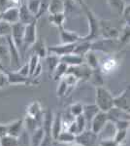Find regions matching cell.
Segmentation results:
<instances>
[{"label": "cell", "mask_w": 130, "mask_h": 146, "mask_svg": "<svg viewBox=\"0 0 130 146\" xmlns=\"http://www.w3.org/2000/svg\"><path fill=\"white\" fill-rule=\"evenodd\" d=\"M86 11V15L88 23V33L86 36L82 37L81 40H86V41L93 42L94 40H97L100 35V21L98 20L97 16L92 12L90 9L87 8L86 5L84 7Z\"/></svg>", "instance_id": "1"}, {"label": "cell", "mask_w": 130, "mask_h": 146, "mask_svg": "<svg viewBox=\"0 0 130 146\" xmlns=\"http://www.w3.org/2000/svg\"><path fill=\"white\" fill-rule=\"evenodd\" d=\"M95 105L102 112H108L111 108L114 107V96L104 86L96 87Z\"/></svg>", "instance_id": "2"}, {"label": "cell", "mask_w": 130, "mask_h": 146, "mask_svg": "<svg viewBox=\"0 0 130 146\" xmlns=\"http://www.w3.org/2000/svg\"><path fill=\"white\" fill-rule=\"evenodd\" d=\"M6 39L9 52V66L13 70H18L20 66V52L16 48L10 36H7Z\"/></svg>", "instance_id": "3"}, {"label": "cell", "mask_w": 130, "mask_h": 146, "mask_svg": "<svg viewBox=\"0 0 130 146\" xmlns=\"http://www.w3.org/2000/svg\"><path fill=\"white\" fill-rule=\"evenodd\" d=\"M75 142L82 146H97L98 136L91 129H84V131L76 135Z\"/></svg>", "instance_id": "4"}, {"label": "cell", "mask_w": 130, "mask_h": 146, "mask_svg": "<svg viewBox=\"0 0 130 146\" xmlns=\"http://www.w3.org/2000/svg\"><path fill=\"white\" fill-rule=\"evenodd\" d=\"M37 22V21H36ZM33 22L24 25L23 31V47L29 48L35 43L37 39V23Z\"/></svg>", "instance_id": "5"}, {"label": "cell", "mask_w": 130, "mask_h": 146, "mask_svg": "<svg viewBox=\"0 0 130 146\" xmlns=\"http://www.w3.org/2000/svg\"><path fill=\"white\" fill-rule=\"evenodd\" d=\"M24 25L22 23H16L12 25V30L10 37L13 40V42L15 43L16 48L20 50H22L23 47V31H24Z\"/></svg>", "instance_id": "6"}, {"label": "cell", "mask_w": 130, "mask_h": 146, "mask_svg": "<svg viewBox=\"0 0 130 146\" xmlns=\"http://www.w3.org/2000/svg\"><path fill=\"white\" fill-rule=\"evenodd\" d=\"M92 70L89 68L86 63L76 65V66H68L67 72L66 73H72L79 79V81H87L90 78Z\"/></svg>", "instance_id": "7"}, {"label": "cell", "mask_w": 130, "mask_h": 146, "mask_svg": "<svg viewBox=\"0 0 130 146\" xmlns=\"http://www.w3.org/2000/svg\"><path fill=\"white\" fill-rule=\"evenodd\" d=\"M7 76H8L9 85H33L35 83L34 79L22 76L16 70L7 71Z\"/></svg>", "instance_id": "8"}, {"label": "cell", "mask_w": 130, "mask_h": 146, "mask_svg": "<svg viewBox=\"0 0 130 146\" xmlns=\"http://www.w3.org/2000/svg\"><path fill=\"white\" fill-rule=\"evenodd\" d=\"M109 121V117L107 112H102L99 111L95 116L93 117V119L90 122V129L93 131L94 133L98 135L99 131L103 129V127L105 126V124Z\"/></svg>", "instance_id": "9"}, {"label": "cell", "mask_w": 130, "mask_h": 146, "mask_svg": "<svg viewBox=\"0 0 130 146\" xmlns=\"http://www.w3.org/2000/svg\"><path fill=\"white\" fill-rule=\"evenodd\" d=\"M75 46H76V43L74 44H59V45H54L51 47H48V53L51 54V55H54L58 58H61V56L68 55V54H71L74 52Z\"/></svg>", "instance_id": "10"}, {"label": "cell", "mask_w": 130, "mask_h": 146, "mask_svg": "<svg viewBox=\"0 0 130 146\" xmlns=\"http://www.w3.org/2000/svg\"><path fill=\"white\" fill-rule=\"evenodd\" d=\"M130 96H129V88L125 89L119 96H114V106L129 112L130 109Z\"/></svg>", "instance_id": "11"}, {"label": "cell", "mask_w": 130, "mask_h": 146, "mask_svg": "<svg viewBox=\"0 0 130 146\" xmlns=\"http://www.w3.org/2000/svg\"><path fill=\"white\" fill-rule=\"evenodd\" d=\"M100 35L104 39H117L119 35V30H117L112 25L108 23V22L100 21Z\"/></svg>", "instance_id": "12"}, {"label": "cell", "mask_w": 130, "mask_h": 146, "mask_svg": "<svg viewBox=\"0 0 130 146\" xmlns=\"http://www.w3.org/2000/svg\"><path fill=\"white\" fill-rule=\"evenodd\" d=\"M1 19L4 22H7L10 25H14L20 22V13L18 7L11 6L1 12Z\"/></svg>", "instance_id": "13"}, {"label": "cell", "mask_w": 130, "mask_h": 146, "mask_svg": "<svg viewBox=\"0 0 130 146\" xmlns=\"http://www.w3.org/2000/svg\"><path fill=\"white\" fill-rule=\"evenodd\" d=\"M43 109H42L41 103L38 100H34L28 104L26 108V116L39 121L42 125V118H43Z\"/></svg>", "instance_id": "14"}, {"label": "cell", "mask_w": 130, "mask_h": 146, "mask_svg": "<svg viewBox=\"0 0 130 146\" xmlns=\"http://www.w3.org/2000/svg\"><path fill=\"white\" fill-rule=\"evenodd\" d=\"M59 36L62 44H74L82 39V36L77 32L65 29L64 27L59 28Z\"/></svg>", "instance_id": "15"}, {"label": "cell", "mask_w": 130, "mask_h": 146, "mask_svg": "<svg viewBox=\"0 0 130 146\" xmlns=\"http://www.w3.org/2000/svg\"><path fill=\"white\" fill-rule=\"evenodd\" d=\"M115 133H117V128H115V123L113 121H111V120H109L107 123L105 124V126L103 127V129L99 131V133L97 135L98 140L114 138Z\"/></svg>", "instance_id": "16"}, {"label": "cell", "mask_w": 130, "mask_h": 146, "mask_svg": "<svg viewBox=\"0 0 130 146\" xmlns=\"http://www.w3.org/2000/svg\"><path fill=\"white\" fill-rule=\"evenodd\" d=\"M18 13H20V23H23V25H27V23L37 21L35 16L28 10L25 3H22L18 6Z\"/></svg>", "instance_id": "17"}, {"label": "cell", "mask_w": 130, "mask_h": 146, "mask_svg": "<svg viewBox=\"0 0 130 146\" xmlns=\"http://www.w3.org/2000/svg\"><path fill=\"white\" fill-rule=\"evenodd\" d=\"M108 114V117H109V120L113 122H115V121H120V120H124V121H129L130 120V115H129V112H126L124 110H121L119 108H117V107H112L110 110L107 112Z\"/></svg>", "instance_id": "18"}, {"label": "cell", "mask_w": 130, "mask_h": 146, "mask_svg": "<svg viewBox=\"0 0 130 146\" xmlns=\"http://www.w3.org/2000/svg\"><path fill=\"white\" fill-rule=\"evenodd\" d=\"M61 62H64L68 66H76V65L82 64L84 62V56H79L75 53H71L59 58Z\"/></svg>", "instance_id": "19"}, {"label": "cell", "mask_w": 130, "mask_h": 146, "mask_svg": "<svg viewBox=\"0 0 130 146\" xmlns=\"http://www.w3.org/2000/svg\"><path fill=\"white\" fill-rule=\"evenodd\" d=\"M23 127H24L23 126V119H18L10 124H7V135L15 136V137H20Z\"/></svg>", "instance_id": "20"}, {"label": "cell", "mask_w": 130, "mask_h": 146, "mask_svg": "<svg viewBox=\"0 0 130 146\" xmlns=\"http://www.w3.org/2000/svg\"><path fill=\"white\" fill-rule=\"evenodd\" d=\"M61 131H62V115L60 113H57L53 116V124H51V137L54 141H56V139H57V136Z\"/></svg>", "instance_id": "21"}, {"label": "cell", "mask_w": 130, "mask_h": 146, "mask_svg": "<svg viewBox=\"0 0 130 146\" xmlns=\"http://www.w3.org/2000/svg\"><path fill=\"white\" fill-rule=\"evenodd\" d=\"M32 49V52L34 55H36L39 58H45L49 55L48 53V47L46 46L43 40L37 39L35 43L30 47Z\"/></svg>", "instance_id": "22"}, {"label": "cell", "mask_w": 130, "mask_h": 146, "mask_svg": "<svg viewBox=\"0 0 130 146\" xmlns=\"http://www.w3.org/2000/svg\"><path fill=\"white\" fill-rule=\"evenodd\" d=\"M84 63L91 70L98 69L99 66H100V62H99L97 55L95 54L94 50H90L87 52L84 56Z\"/></svg>", "instance_id": "23"}, {"label": "cell", "mask_w": 130, "mask_h": 146, "mask_svg": "<svg viewBox=\"0 0 130 146\" xmlns=\"http://www.w3.org/2000/svg\"><path fill=\"white\" fill-rule=\"evenodd\" d=\"M90 50H92V42L86 41V40H80V41H78L76 43V46H75L73 53L77 54L79 56H84V55L87 52Z\"/></svg>", "instance_id": "24"}, {"label": "cell", "mask_w": 130, "mask_h": 146, "mask_svg": "<svg viewBox=\"0 0 130 146\" xmlns=\"http://www.w3.org/2000/svg\"><path fill=\"white\" fill-rule=\"evenodd\" d=\"M65 3L63 0H51L47 12L49 14L65 13Z\"/></svg>", "instance_id": "25"}, {"label": "cell", "mask_w": 130, "mask_h": 146, "mask_svg": "<svg viewBox=\"0 0 130 146\" xmlns=\"http://www.w3.org/2000/svg\"><path fill=\"white\" fill-rule=\"evenodd\" d=\"M100 111L98 109V107L94 104H86L84 105V111H82V115L86 120V123L87 124H90L91 120L93 119V117L95 116L97 113Z\"/></svg>", "instance_id": "26"}, {"label": "cell", "mask_w": 130, "mask_h": 146, "mask_svg": "<svg viewBox=\"0 0 130 146\" xmlns=\"http://www.w3.org/2000/svg\"><path fill=\"white\" fill-rule=\"evenodd\" d=\"M45 131L42 127H39L34 131L31 133V140H30V146H40L44 139Z\"/></svg>", "instance_id": "27"}, {"label": "cell", "mask_w": 130, "mask_h": 146, "mask_svg": "<svg viewBox=\"0 0 130 146\" xmlns=\"http://www.w3.org/2000/svg\"><path fill=\"white\" fill-rule=\"evenodd\" d=\"M49 22L57 28L63 27L65 22V13L49 14Z\"/></svg>", "instance_id": "28"}, {"label": "cell", "mask_w": 130, "mask_h": 146, "mask_svg": "<svg viewBox=\"0 0 130 146\" xmlns=\"http://www.w3.org/2000/svg\"><path fill=\"white\" fill-rule=\"evenodd\" d=\"M108 5L110 9L119 16L121 15L122 11H123L124 7L126 6V2L124 0H107Z\"/></svg>", "instance_id": "29"}, {"label": "cell", "mask_w": 130, "mask_h": 146, "mask_svg": "<svg viewBox=\"0 0 130 146\" xmlns=\"http://www.w3.org/2000/svg\"><path fill=\"white\" fill-rule=\"evenodd\" d=\"M117 62L115 58H108L107 60H105L102 63H100V68L101 72L102 73H108V72H112L117 68Z\"/></svg>", "instance_id": "30"}, {"label": "cell", "mask_w": 130, "mask_h": 146, "mask_svg": "<svg viewBox=\"0 0 130 146\" xmlns=\"http://www.w3.org/2000/svg\"><path fill=\"white\" fill-rule=\"evenodd\" d=\"M67 69H68V65H66L64 62H58V64L56 65V67L54 68L53 72L51 73L53 79L54 80V81H58V80H60L66 74Z\"/></svg>", "instance_id": "31"}, {"label": "cell", "mask_w": 130, "mask_h": 146, "mask_svg": "<svg viewBox=\"0 0 130 146\" xmlns=\"http://www.w3.org/2000/svg\"><path fill=\"white\" fill-rule=\"evenodd\" d=\"M75 137H76V135L69 133L68 131H61L57 136L56 141L60 143H64V144H71V143L75 142Z\"/></svg>", "instance_id": "32"}, {"label": "cell", "mask_w": 130, "mask_h": 146, "mask_svg": "<svg viewBox=\"0 0 130 146\" xmlns=\"http://www.w3.org/2000/svg\"><path fill=\"white\" fill-rule=\"evenodd\" d=\"M20 139L10 135H5L0 137V146H18Z\"/></svg>", "instance_id": "33"}, {"label": "cell", "mask_w": 130, "mask_h": 146, "mask_svg": "<svg viewBox=\"0 0 130 146\" xmlns=\"http://www.w3.org/2000/svg\"><path fill=\"white\" fill-rule=\"evenodd\" d=\"M103 73L101 72L100 68L95 70H92L90 78L89 80H91V82L95 85L96 87H101L104 85V79H103Z\"/></svg>", "instance_id": "34"}, {"label": "cell", "mask_w": 130, "mask_h": 146, "mask_svg": "<svg viewBox=\"0 0 130 146\" xmlns=\"http://www.w3.org/2000/svg\"><path fill=\"white\" fill-rule=\"evenodd\" d=\"M74 124L75 127H76V131H77V135L81 133L82 131H84V129H86V120L84 117V115L81 114L79 116L75 117L74 118Z\"/></svg>", "instance_id": "35"}, {"label": "cell", "mask_w": 130, "mask_h": 146, "mask_svg": "<svg viewBox=\"0 0 130 146\" xmlns=\"http://www.w3.org/2000/svg\"><path fill=\"white\" fill-rule=\"evenodd\" d=\"M61 79L64 80V82L67 84L68 90L69 91H71L72 89H74L75 86H76V85L80 82L79 79H78L74 74H72V73H66V74Z\"/></svg>", "instance_id": "36"}, {"label": "cell", "mask_w": 130, "mask_h": 146, "mask_svg": "<svg viewBox=\"0 0 130 146\" xmlns=\"http://www.w3.org/2000/svg\"><path fill=\"white\" fill-rule=\"evenodd\" d=\"M47 60V63H48V67H49V73H53L54 68L56 67V65L58 64V62H60L59 58L54 55H51V54H49L48 56L45 58Z\"/></svg>", "instance_id": "37"}, {"label": "cell", "mask_w": 130, "mask_h": 146, "mask_svg": "<svg viewBox=\"0 0 130 146\" xmlns=\"http://www.w3.org/2000/svg\"><path fill=\"white\" fill-rule=\"evenodd\" d=\"M26 6L28 10L35 16V18L37 20V16H38L40 11V0H28Z\"/></svg>", "instance_id": "38"}, {"label": "cell", "mask_w": 130, "mask_h": 146, "mask_svg": "<svg viewBox=\"0 0 130 146\" xmlns=\"http://www.w3.org/2000/svg\"><path fill=\"white\" fill-rule=\"evenodd\" d=\"M12 30V25L4 21H0V38L10 36Z\"/></svg>", "instance_id": "39"}, {"label": "cell", "mask_w": 130, "mask_h": 146, "mask_svg": "<svg viewBox=\"0 0 130 146\" xmlns=\"http://www.w3.org/2000/svg\"><path fill=\"white\" fill-rule=\"evenodd\" d=\"M82 111H84V105H82L81 102L73 103L70 106V114L73 118L82 114Z\"/></svg>", "instance_id": "40"}, {"label": "cell", "mask_w": 130, "mask_h": 146, "mask_svg": "<svg viewBox=\"0 0 130 146\" xmlns=\"http://www.w3.org/2000/svg\"><path fill=\"white\" fill-rule=\"evenodd\" d=\"M68 93H69V90H68L67 84L65 83L63 79H60L59 84H58V86H57V89H56V96H57L58 98H62V96L67 95Z\"/></svg>", "instance_id": "41"}, {"label": "cell", "mask_w": 130, "mask_h": 146, "mask_svg": "<svg viewBox=\"0 0 130 146\" xmlns=\"http://www.w3.org/2000/svg\"><path fill=\"white\" fill-rule=\"evenodd\" d=\"M128 129H117V133L115 135L114 139L119 143V145H121L122 143L124 142L125 138L127 136V133H128Z\"/></svg>", "instance_id": "42"}, {"label": "cell", "mask_w": 130, "mask_h": 146, "mask_svg": "<svg viewBox=\"0 0 130 146\" xmlns=\"http://www.w3.org/2000/svg\"><path fill=\"white\" fill-rule=\"evenodd\" d=\"M39 63H40V58L36 55L33 54V55L30 56L29 62H28V65H29V77L32 76L33 72L36 69L37 65H38Z\"/></svg>", "instance_id": "43"}, {"label": "cell", "mask_w": 130, "mask_h": 146, "mask_svg": "<svg viewBox=\"0 0 130 146\" xmlns=\"http://www.w3.org/2000/svg\"><path fill=\"white\" fill-rule=\"evenodd\" d=\"M117 39H119L120 43H127L129 41V25L125 23L122 30L119 31V35Z\"/></svg>", "instance_id": "44"}, {"label": "cell", "mask_w": 130, "mask_h": 146, "mask_svg": "<svg viewBox=\"0 0 130 146\" xmlns=\"http://www.w3.org/2000/svg\"><path fill=\"white\" fill-rule=\"evenodd\" d=\"M49 1H51V0H40V11H39L38 16H37V20L41 18L47 12Z\"/></svg>", "instance_id": "45"}, {"label": "cell", "mask_w": 130, "mask_h": 146, "mask_svg": "<svg viewBox=\"0 0 130 146\" xmlns=\"http://www.w3.org/2000/svg\"><path fill=\"white\" fill-rule=\"evenodd\" d=\"M9 86L8 76H7V71H0V89L6 88Z\"/></svg>", "instance_id": "46"}, {"label": "cell", "mask_w": 130, "mask_h": 146, "mask_svg": "<svg viewBox=\"0 0 130 146\" xmlns=\"http://www.w3.org/2000/svg\"><path fill=\"white\" fill-rule=\"evenodd\" d=\"M18 73H20V75L25 77H29V65H28V62L23 63L22 65H20V68L18 70H16Z\"/></svg>", "instance_id": "47"}, {"label": "cell", "mask_w": 130, "mask_h": 146, "mask_svg": "<svg viewBox=\"0 0 130 146\" xmlns=\"http://www.w3.org/2000/svg\"><path fill=\"white\" fill-rule=\"evenodd\" d=\"M98 146H120L114 138L98 140Z\"/></svg>", "instance_id": "48"}, {"label": "cell", "mask_w": 130, "mask_h": 146, "mask_svg": "<svg viewBox=\"0 0 130 146\" xmlns=\"http://www.w3.org/2000/svg\"><path fill=\"white\" fill-rule=\"evenodd\" d=\"M120 16L123 18L125 23L129 25V21H130V5H129V3L126 4V6L124 7L123 11H122V13Z\"/></svg>", "instance_id": "49"}, {"label": "cell", "mask_w": 130, "mask_h": 146, "mask_svg": "<svg viewBox=\"0 0 130 146\" xmlns=\"http://www.w3.org/2000/svg\"><path fill=\"white\" fill-rule=\"evenodd\" d=\"M115 125L117 129H129V121H124V120H120V121L114 122Z\"/></svg>", "instance_id": "50"}, {"label": "cell", "mask_w": 130, "mask_h": 146, "mask_svg": "<svg viewBox=\"0 0 130 146\" xmlns=\"http://www.w3.org/2000/svg\"><path fill=\"white\" fill-rule=\"evenodd\" d=\"M11 1L10 0H0V12L4 11L5 9L11 7Z\"/></svg>", "instance_id": "51"}, {"label": "cell", "mask_w": 130, "mask_h": 146, "mask_svg": "<svg viewBox=\"0 0 130 146\" xmlns=\"http://www.w3.org/2000/svg\"><path fill=\"white\" fill-rule=\"evenodd\" d=\"M41 73H42V65H41V63H39V64L37 65L36 69L34 70V72H33L32 76L30 77V78H32V79H36V78H38V77L40 76V75H41Z\"/></svg>", "instance_id": "52"}, {"label": "cell", "mask_w": 130, "mask_h": 146, "mask_svg": "<svg viewBox=\"0 0 130 146\" xmlns=\"http://www.w3.org/2000/svg\"><path fill=\"white\" fill-rule=\"evenodd\" d=\"M7 135V125L0 124V137Z\"/></svg>", "instance_id": "53"}, {"label": "cell", "mask_w": 130, "mask_h": 146, "mask_svg": "<svg viewBox=\"0 0 130 146\" xmlns=\"http://www.w3.org/2000/svg\"><path fill=\"white\" fill-rule=\"evenodd\" d=\"M73 2H74L75 4H77V5L81 6L84 8V6H86V3H84V0H72Z\"/></svg>", "instance_id": "54"}, {"label": "cell", "mask_w": 130, "mask_h": 146, "mask_svg": "<svg viewBox=\"0 0 130 146\" xmlns=\"http://www.w3.org/2000/svg\"><path fill=\"white\" fill-rule=\"evenodd\" d=\"M0 71H7L6 67L4 66V64L1 62V60H0Z\"/></svg>", "instance_id": "55"}, {"label": "cell", "mask_w": 130, "mask_h": 146, "mask_svg": "<svg viewBox=\"0 0 130 146\" xmlns=\"http://www.w3.org/2000/svg\"><path fill=\"white\" fill-rule=\"evenodd\" d=\"M72 146H82V145H80V144H78V143L75 142V144H73Z\"/></svg>", "instance_id": "56"}, {"label": "cell", "mask_w": 130, "mask_h": 146, "mask_svg": "<svg viewBox=\"0 0 130 146\" xmlns=\"http://www.w3.org/2000/svg\"><path fill=\"white\" fill-rule=\"evenodd\" d=\"M2 19H1V12H0V21H1Z\"/></svg>", "instance_id": "57"}]
</instances>
